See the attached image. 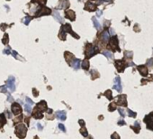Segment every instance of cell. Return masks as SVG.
Returning <instances> with one entry per match:
<instances>
[{
  "instance_id": "obj_1",
  "label": "cell",
  "mask_w": 153,
  "mask_h": 139,
  "mask_svg": "<svg viewBox=\"0 0 153 139\" xmlns=\"http://www.w3.org/2000/svg\"><path fill=\"white\" fill-rule=\"evenodd\" d=\"M100 52V49L97 45H93L92 44H86V51H85V56L86 59H89L92 56L95 55L96 53Z\"/></svg>"
},
{
  "instance_id": "obj_10",
  "label": "cell",
  "mask_w": 153,
  "mask_h": 139,
  "mask_svg": "<svg viewBox=\"0 0 153 139\" xmlns=\"http://www.w3.org/2000/svg\"><path fill=\"white\" fill-rule=\"evenodd\" d=\"M62 27H63L64 31H65L67 34H70L72 36H74V37L76 38V39H79V36L78 35V34H76V33H74L73 31H72L71 29V25H70V24H62Z\"/></svg>"
},
{
  "instance_id": "obj_56",
  "label": "cell",
  "mask_w": 153,
  "mask_h": 139,
  "mask_svg": "<svg viewBox=\"0 0 153 139\" xmlns=\"http://www.w3.org/2000/svg\"><path fill=\"white\" fill-rule=\"evenodd\" d=\"M78 123L81 124V126H85V121H84V120H82V119H80L79 121H78Z\"/></svg>"
},
{
  "instance_id": "obj_31",
  "label": "cell",
  "mask_w": 153,
  "mask_h": 139,
  "mask_svg": "<svg viewBox=\"0 0 153 139\" xmlns=\"http://www.w3.org/2000/svg\"><path fill=\"white\" fill-rule=\"evenodd\" d=\"M103 95L106 96L109 100H112V99H113V94H112V90H110V89H107V90H106Z\"/></svg>"
},
{
  "instance_id": "obj_49",
  "label": "cell",
  "mask_w": 153,
  "mask_h": 139,
  "mask_svg": "<svg viewBox=\"0 0 153 139\" xmlns=\"http://www.w3.org/2000/svg\"><path fill=\"white\" fill-rule=\"evenodd\" d=\"M26 101H27V103L29 104V105H31V106H32L34 104L33 101H32L31 99H29V98H26Z\"/></svg>"
},
{
  "instance_id": "obj_27",
  "label": "cell",
  "mask_w": 153,
  "mask_h": 139,
  "mask_svg": "<svg viewBox=\"0 0 153 139\" xmlns=\"http://www.w3.org/2000/svg\"><path fill=\"white\" fill-rule=\"evenodd\" d=\"M101 53L103 54V55L106 56V58H108V59H110V60L113 59V52H108V51H104V52H102Z\"/></svg>"
},
{
  "instance_id": "obj_29",
  "label": "cell",
  "mask_w": 153,
  "mask_h": 139,
  "mask_svg": "<svg viewBox=\"0 0 153 139\" xmlns=\"http://www.w3.org/2000/svg\"><path fill=\"white\" fill-rule=\"evenodd\" d=\"M100 75H99V72H96V71H95V70H93V71H91V79H97V78H99Z\"/></svg>"
},
{
  "instance_id": "obj_5",
  "label": "cell",
  "mask_w": 153,
  "mask_h": 139,
  "mask_svg": "<svg viewBox=\"0 0 153 139\" xmlns=\"http://www.w3.org/2000/svg\"><path fill=\"white\" fill-rule=\"evenodd\" d=\"M26 132H27V127L23 124H19L16 125L15 127V135H17L19 138H24L26 136Z\"/></svg>"
},
{
  "instance_id": "obj_25",
  "label": "cell",
  "mask_w": 153,
  "mask_h": 139,
  "mask_svg": "<svg viewBox=\"0 0 153 139\" xmlns=\"http://www.w3.org/2000/svg\"><path fill=\"white\" fill-rule=\"evenodd\" d=\"M32 4H37V6H45L47 0H31Z\"/></svg>"
},
{
  "instance_id": "obj_12",
  "label": "cell",
  "mask_w": 153,
  "mask_h": 139,
  "mask_svg": "<svg viewBox=\"0 0 153 139\" xmlns=\"http://www.w3.org/2000/svg\"><path fill=\"white\" fill-rule=\"evenodd\" d=\"M137 70L143 77H147L149 75V70H148V67H146V65H139L137 67Z\"/></svg>"
},
{
  "instance_id": "obj_32",
  "label": "cell",
  "mask_w": 153,
  "mask_h": 139,
  "mask_svg": "<svg viewBox=\"0 0 153 139\" xmlns=\"http://www.w3.org/2000/svg\"><path fill=\"white\" fill-rule=\"evenodd\" d=\"M133 57V53L132 52H128V51H125L124 52V58H127L128 61H131Z\"/></svg>"
},
{
  "instance_id": "obj_18",
  "label": "cell",
  "mask_w": 153,
  "mask_h": 139,
  "mask_svg": "<svg viewBox=\"0 0 153 139\" xmlns=\"http://www.w3.org/2000/svg\"><path fill=\"white\" fill-rule=\"evenodd\" d=\"M65 16L66 17L68 18V19H70V21H75L76 14L72 10H67V11H65Z\"/></svg>"
},
{
  "instance_id": "obj_61",
  "label": "cell",
  "mask_w": 153,
  "mask_h": 139,
  "mask_svg": "<svg viewBox=\"0 0 153 139\" xmlns=\"http://www.w3.org/2000/svg\"><path fill=\"white\" fill-rule=\"evenodd\" d=\"M7 1H9V0H7Z\"/></svg>"
},
{
  "instance_id": "obj_47",
  "label": "cell",
  "mask_w": 153,
  "mask_h": 139,
  "mask_svg": "<svg viewBox=\"0 0 153 139\" xmlns=\"http://www.w3.org/2000/svg\"><path fill=\"white\" fill-rule=\"evenodd\" d=\"M7 27H8V25H7V24H1V25H0V28H1V30H2V31H5V30H6Z\"/></svg>"
},
{
  "instance_id": "obj_20",
  "label": "cell",
  "mask_w": 153,
  "mask_h": 139,
  "mask_svg": "<svg viewBox=\"0 0 153 139\" xmlns=\"http://www.w3.org/2000/svg\"><path fill=\"white\" fill-rule=\"evenodd\" d=\"M56 117H57V118H59L60 120H61V121H64V120H66V118H67V115H66L65 111L56 112Z\"/></svg>"
},
{
  "instance_id": "obj_39",
  "label": "cell",
  "mask_w": 153,
  "mask_h": 139,
  "mask_svg": "<svg viewBox=\"0 0 153 139\" xmlns=\"http://www.w3.org/2000/svg\"><path fill=\"white\" fill-rule=\"evenodd\" d=\"M23 118H24V116H23V114L21 113V114H20V116H19V117H17L15 119H14V124H17V123H19V122H20V121H22V120H23Z\"/></svg>"
},
{
  "instance_id": "obj_7",
  "label": "cell",
  "mask_w": 153,
  "mask_h": 139,
  "mask_svg": "<svg viewBox=\"0 0 153 139\" xmlns=\"http://www.w3.org/2000/svg\"><path fill=\"white\" fill-rule=\"evenodd\" d=\"M14 82H15V79L13 76H10L8 78V79L6 80V86L9 89H10L11 92H14L15 90V85H14Z\"/></svg>"
},
{
  "instance_id": "obj_19",
  "label": "cell",
  "mask_w": 153,
  "mask_h": 139,
  "mask_svg": "<svg viewBox=\"0 0 153 139\" xmlns=\"http://www.w3.org/2000/svg\"><path fill=\"white\" fill-rule=\"evenodd\" d=\"M70 66H71L72 68H74V70L78 71V70H79L80 67H81V61H80L79 59H74V61L71 62Z\"/></svg>"
},
{
  "instance_id": "obj_59",
  "label": "cell",
  "mask_w": 153,
  "mask_h": 139,
  "mask_svg": "<svg viewBox=\"0 0 153 139\" xmlns=\"http://www.w3.org/2000/svg\"><path fill=\"white\" fill-rule=\"evenodd\" d=\"M111 137H112V138H113V137H117V138H119L120 136H119V135H117V134H116V133H114V134H113V135H112Z\"/></svg>"
},
{
  "instance_id": "obj_48",
  "label": "cell",
  "mask_w": 153,
  "mask_h": 139,
  "mask_svg": "<svg viewBox=\"0 0 153 139\" xmlns=\"http://www.w3.org/2000/svg\"><path fill=\"white\" fill-rule=\"evenodd\" d=\"M58 127H59V128L61 129V130H62L63 132H66V128H65V127H64L63 124H59Z\"/></svg>"
},
{
  "instance_id": "obj_8",
  "label": "cell",
  "mask_w": 153,
  "mask_h": 139,
  "mask_svg": "<svg viewBox=\"0 0 153 139\" xmlns=\"http://www.w3.org/2000/svg\"><path fill=\"white\" fill-rule=\"evenodd\" d=\"M11 110H12V113L14 115L17 116V115H20L22 113V107L18 103L14 102V103L12 104V107H11Z\"/></svg>"
},
{
  "instance_id": "obj_42",
  "label": "cell",
  "mask_w": 153,
  "mask_h": 139,
  "mask_svg": "<svg viewBox=\"0 0 153 139\" xmlns=\"http://www.w3.org/2000/svg\"><path fill=\"white\" fill-rule=\"evenodd\" d=\"M118 112H119V114L121 115L122 117H125V110L123 108H118Z\"/></svg>"
},
{
  "instance_id": "obj_62",
  "label": "cell",
  "mask_w": 153,
  "mask_h": 139,
  "mask_svg": "<svg viewBox=\"0 0 153 139\" xmlns=\"http://www.w3.org/2000/svg\"><path fill=\"white\" fill-rule=\"evenodd\" d=\"M94 1H95V0H94Z\"/></svg>"
},
{
  "instance_id": "obj_54",
  "label": "cell",
  "mask_w": 153,
  "mask_h": 139,
  "mask_svg": "<svg viewBox=\"0 0 153 139\" xmlns=\"http://www.w3.org/2000/svg\"><path fill=\"white\" fill-rule=\"evenodd\" d=\"M5 114L7 116L8 118H11V117H12V115H11V113H9L8 111H6V112H5Z\"/></svg>"
},
{
  "instance_id": "obj_13",
  "label": "cell",
  "mask_w": 153,
  "mask_h": 139,
  "mask_svg": "<svg viewBox=\"0 0 153 139\" xmlns=\"http://www.w3.org/2000/svg\"><path fill=\"white\" fill-rule=\"evenodd\" d=\"M97 9V6L92 2H87L85 5V10L88 11V12H94V11H96Z\"/></svg>"
},
{
  "instance_id": "obj_46",
  "label": "cell",
  "mask_w": 153,
  "mask_h": 139,
  "mask_svg": "<svg viewBox=\"0 0 153 139\" xmlns=\"http://www.w3.org/2000/svg\"><path fill=\"white\" fill-rule=\"evenodd\" d=\"M133 30H134V31H135V32L139 33L140 31H141V29H140V26H139V24H135V25H134V27H133Z\"/></svg>"
},
{
  "instance_id": "obj_50",
  "label": "cell",
  "mask_w": 153,
  "mask_h": 139,
  "mask_svg": "<svg viewBox=\"0 0 153 139\" xmlns=\"http://www.w3.org/2000/svg\"><path fill=\"white\" fill-rule=\"evenodd\" d=\"M118 125H119V126H124V125H126V123H125V121H124L123 119H121V120H119V121H118Z\"/></svg>"
},
{
  "instance_id": "obj_9",
  "label": "cell",
  "mask_w": 153,
  "mask_h": 139,
  "mask_svg": "<svg viewBox=\"0 0 153 139\" xmlns=\"http://www.w3.org/2000/svg\"><path fill=\"white\" fill-rule=\"evenodd\" d=\"M116 104H118V105L122 106V107H127L128 103H127V99H126V95L123 94V95H119V96H118Z\"/></svg>"
},
{
  "instance_id": "obj_14",
  "label": "cell",
  "mask_w": 153,
  "mask_h": 139,
  "mask_svg": "<svg viewBox=\"0 0 153 139\" xmlns=\"http://www.w3.org/2000/svg\"><path fill=\"white\" fill-rule=\"evenodd\" d=\"M113 89H116L118 92H122V85H121V79L119 76L114 79V85H113Z\"/></svg>"
},
{
  "instance_id": "obj_11",
  "label": "cell",
  "mask_w": 153,
  "mask_h": 139,
  "mask_svg": "<svg viewBox=\"0 0 153 139\" xmlns=\"http://www.w3.org/2000/svg\"><path fill=\"white\" fill-rule=\"evenodd\" d=\"M35 108H37L38 110L42 111V113H43V112H46L47 111V109H48L47 103H46V101H44V100H42V101H40L37 105H36Z\"/></svg>"
},
{
  "instance_id": "obj_6",
  "label": "cell",
  "mask_w": 153,
  "mask_h": 139,
  "mask_svg": "<svg viewBox=\"0 0 153 139\" xmlns=\"http://www.w3.org/2000/svg\"><path fill=\"white\" fill-rule=\"evenodd\" d=\"M143 122L147 125L146 126L147 129H149V130L153 131V112L149 113V115H146L144 119H143Z\"/></svg>"
},
{
  "instance_id": "obj_26",
  "label": "cell",
  "mask_w": 153,
  "mask_h": 139,
  "mask_svg": "<svg viewBox=\"0 0 153 139\" xmlns=\"http://www.w3.org/2000/svg\"><path fill=\"white\" fill-rule=\"evenodd\" d=\"M81 67L82 69L85 70V71H88V69H89V62H88V59L84 60V62H82Z\"/></svg>"
},
{
  "instance_id": "obj_16",
  "label": "cell",
  "mask_w": 153,
  "mask_h": 139,
  "mask_svg": "<svg viewBox=\"0 0 153 139\" xmlns=\"http://www.w3.org/2000/svg\"><path fill=\"white\" fill-rule=\"evenodd\" d=\"M109 38H110V34L109 33H108V30L106 29L105 31L102 32L101 35H100V39H101L104 43H107L108 41H109Z\"/></svg>"
},
{
  "instance_id": "obj_44",
  "label": "cell",
  "mask_w": 153,
  "mask_h": 139,
  "mask_svg": "<svg viewBox=\"0 0 153 139\" xmlns=\"http://www.w3.org/2000/svg\"><path fill=\"white\" fill-rule=\"evenodd\" d=\"M0 91L2 92V93H7L6 86H2V87H0Z\"/></svg>"
},
{
  "instance_id": "obj_45",
  "label": "cell",
  "mask_w": 153,
  "mask_h": 139,
  "mask_svg": "<svg viewBox=\"0 0 153 139\" xmlns=\"http://www.w3.org/2000/svg\"><path fill=\"white\" fill-rule=\"evenodd\" d=\"M11 53L13 54V56H14V58H16V59H20V57L18 56V53H17V52H16V51H13Z\"/></svg>"
},
{
  "instance_id": "obj_41",
  "label": "cell",
  "mask_w": 153,
  "mask_h": 139,
  "mask_svg": "<svg viewBox=\"0 0 153 139\" xmlns=\"http://www.w3.org/2000/svg\"><path fill=\"white\" fill-rule=\"evenodd\" d=\"M63 8H65V9H68L69 7H70V1L69 0H64L63 1Z\"/></svg>"
},
{
  "instance_id": "obj_58",
  "label": "cell",
  "mask_w": 153,
  "mask_h": 139,
  "mask_svg": "<svg viewBox=\"0 0 153 139\" xmlns=\"http://www.w3.org/2000/svg\"><path fill=\"white\" fill-rule=\"evenodd\" d=\"M37 127H38V129H39V130H42V126H41V124H37Z\"/></svg>"
},
{
  "instance_id": "obj_28",
  "label": "cell",
  "mask_w": 153,
  "mask_h": 139,
  "mask_svg": "<svg viewBox=\"0 0 153 139\" xmlns=\"http://www.w3.org/2000/svg\"><path fill=\"white\" fill-rule=\"evenodd\" d=\"M116 107H117V104L115 103V102H112V103L109 104V106H108V110L111 112L114 111L116 109Z\"/></svg>"
},
{
  "instance_id": "obj_22",
  "label": "cell",
  "mask_w": 153,
  "mask_h": 139,
  "mask_svg": "<svg viewBox=\"0 0 153 139\" xmlns=\"http://www.w3.org/2000/svg\"><path fill=\"white\" fill-rule=\"evenodd\" d=\"M6 124V117L5 116V113L0 114V128H2L4 125Z\"/></svg>"
},
{
  "instance_id": "obj_37",
  "label": "cell",
  "mask_w": 153,
  "mask_h": 139,
  "mask_svg": "<svg viewBox=\"0 0 153 139\" xmlns=\"http://www.w3.org/2000/svg\"><path fill=\"white\" fill-rule=\"evenodd\" d=\"M147 66L149 69H153V58L147 60Z\"/></svg>"
},
{
  "instance_id": "obj_60",
  "label": "cell",
  "mask_w": 153,
  "mask_h": 139,
  "mask_svg": "<svg viewBox=\"0 0 153 139\" xmlns=\"http://www.w3.org/2000/svg\"><path fill=\"white\" fill-rule=\"evenodd\" d=\"M102 15V11H98L97 12V16H100Z\"/></svg>"
},
{
  "instance_id": "obj_24",
  "label": "cell",
  "mask_w": 153,
  "mask_h": 139,
  "mask_svg": "<svg viewBox=\"0 0 153 139\" xmlns=\"http://www.w3.org/2000/svg\"><path fill=\"white\" fill-rule=\"evenodd\" d=\"M131 128L133 129L136 134H138L140 132V130H141V125H140L139 122H135L134 126H131Z\"/></svg>"
},
{
  "instance_id": "obj_2",
  "label": "cell",
  "mask_w": 153,
  "mask_h": 139,
  "mask_svg": "<svg viewBox=\"0 0 153 139\" xmlns=\"http://www.w3.org/2000/svg\"><path fill=\"white\" fill-rule=\"evenodd\" d=\"M114 65H115L116 70H117L118 72H123L126 67L133 66L134 65V63L131 62H126V60L122 59V60H115V62H114Z\"/></svg>"
},
{
  "instance_id": "obj_21",
  "label": "cell",
  "mask_w": 153,
  "mask_h": 139,
  "mask_svg": "<svg viewBox=\"0 0 153 139\" xmlns=\"http://www.w3.org/2000/svg\"><path fill=\"white\" fill-rule=\"evenodd\" d=\"M59 38H60L61 41H65L66 38H67V33L64 31L63 27H60V32H59Z\"/></svg>"
},
{
  "instance_id": "obj_15",
  "label": "cell",
  "mask_w": 153,
  "mask_h": 139,
  "mask_svg": "<svg viewBox=\"0 0 153 139\" xmlns=\"http://www.w3.org/2000/svg\"><path fill=\"white\" fill-rule=\"evenodd\" d=\"M32 116L35 119H42L43 117V113L40 110H38L37 108H34L32 111Z\"/></svg>"
},
{
  "instance_id": "obj_34",
  "label": "cell",
  "mask_w": 153,
  "mask_h": 139,
  "mask_svg": "<svg viewBox=\"0 0 153 139\" xmlns=\"http://www.w3.org/2000/svg\"><path fill=\"white\" fill-rule=\"evenodd\" d=\"M80 133L83 135V136L85 137L88 136V130H87V128L85 127V126H82V127L80 128Z\"/></svg>"
},
{
  "instance_id": "obj_17",
  "label": "cell",
  "mask_w": 153,
  "mask_h": 139,
  "mask_svg": "<svg viewBox=\"0 0 153 139\" xmlns=\"http://www.w3.org/2000/svg\"><path fill=\"white\" fill-rule=\"evenodd\" d=\"M64 56H65L66 62H68V64H70V65L71 64V62L74 61V59H75V56H74V54L70 53V52H65Z\"/></svg>"
},
{
  "instance_id": "obj_30",
  "label": "cell",
  "mask_w": 153,
  "mask_h": 139,
  "mask_svg": "<svg viewBox=\"0 0 153 139\" xmlns=\"http://www.w3.org/2000/svg\"><path fill=\"white\" fill-rule=\"evenodd\" d=\"M92 21H93V23H94V26H95L96 29H97V30H101V25H100L99 22H98L97 20H96V18L93 17V18H92Z\"/></svg>"
},
{
  "instance_id": "obj_43",
  "label": "cell",
  "mask_w": 153,
  "mask_h": 139,
  "mask_svg": "<svg viewBox=\"0 0 153 139\" xmlns=\"http://www.w3.org/2000/svg\"><path fill=\"white\" fill-rule=\"evenodd\" d=\"M3 52H4L5 54H8V55H9V54H11V48L8 46V47H6L5 50H3Z\"/></svg>"
},
{
  "instance_id": "obj_35",
  "label": "cell",
  "mask_w": 153,
  "mask_h": 139,
  "mask_svg": "<svg viewBox=\"0 0 153 139\" xmlns=\"http://www.w3.org/2000/svg\"><path fill=\"white\" fill-rule=\"evenodd\" d=\"M32 19V17H30V16H25V17L23 19V22H24V24H25V25H28V24H30L31 20Z\"/></svg>"
},
{
  "instance_id": "obj_38",
  "label": "cell",
  "mask_w": 153,
  "mask_h": 139,
  "mask_svg": "<svg viewBox=\"0 0 153 139\" xmlns=\"http://www.w3.org/2000/svg\"><path fill=\"white\" fill-rule=\"evenodd\" d=\"M127 113H128V116H129L130 117H136V116H137L136 112L131 111V109H129V108H127Z\"/></svg>"
},
{
  "instance_id": "obj_40",
  "label": "cell",
  "mask_w": 153,
  "mask_h": 139,
  "mask_svg": "<svg viewBox=\"0 0 153 139\" xmlns=\"http://www.w3.org/2000/svg\"><path fill=\"white\" fill-rule=\"evenodd\" d=\"M148 81H153V75H150V79H142V80H141V85H145Z\"/></svg>"
},
{
  "instance_id": "obj_57",
  "label": "cell",
  "mask_w": 153,
  "mask_h": 139,
  "mask_svg": "<svg viewBox=\"0 0 153 139\" xmlns=\"http://www.w3.org/2000/svg\"><path fill=\"white\" fill-rule=\"evenodd\" d=\"M108 27V26H110V22H108V21H106V22H105V27Z\"/></svg>"
},
{
  "instance_id": "obj_33",
  "label": "cell",
  "mask_w": 153,
  "mask_h": 139,
  "mask_svg": "<svg viewBox=\"0 0 153 139\" xmlns=\"http://www.w3.org/2000/svg\"><path fill=\"white\" fill-rule=\"evenodd\" d=\"M8 42H9V36H8L7 34H5L4 36H3V39H2V44H7Z\"/></svg>"
},
{
  "instance_id": "obj_4",
  "label": "cell",
  "mask_w": 153,
  "mask_h": 139,
  "mask_svg": "<svg viewBox=\"0 0 153 139\" xmlns=\"http://www.w3.org/2000/svg\"><path fill=\"white\" fill-rule=\"evenodd\" d=\"M50 14H52V10L50 8L46 7L45 6H38L35 12V17H40V16H47V15Z\"/></svg>"
},
{
  "instance_id": "obj_36",
  "label": "cell",
  "mask_w": 153,
  "mask_h": 139,
  "mask_svg": "<svg viewBox=\"0 0 153 139\" xmlns=\"http://www.w3.org/2000/svg\"><path fill=\"white\" fill-rule=\"evenodd\" d=\"M24 109H25V111L27 112L28 114L32 113V106L29 105V104H25V105H24Z\"/></svg>"
},
{
  "instance_id": "obj_55",
  "label": "cell",
  "mask_w": 153,
  "mask_h": 139,
  "mask_svg": "<svg viewBox=\"0 0 153 139\" xmlns=\"http://www.w3.org/2000/svg\"><path fill=\"white\" fill-rule=\"evenodd\" d=\"M7 100H8V101H9V102H12L13 100H14V99H13V98L11 97L10 95H8V97H7Z\"/></svg>"
},
{
  "instance_id": "obj_51",
  "label": "cell",
  "mask_w": 153,
  "mask_h": 139,
  "mask_svg": "<svg viewBox=\"0 0 153 139\" xmlns=\"http://www.w3.org/2000/svg\"><path fill=\"white\" fill-rule=\"evenodd\" d=\"M25 123H26V125L27 126H29V123H30V117H25Z\"/></svg>"
},
{
  "instance_id": "obj_3",
  "label": "cell",
  "mask_w": 153,
  "mask_h": 139,
  "mask_svg": "<svg viewBox=\"0 0 153 139\" xmlns=\"http://www.w3.org/2000/svg\"><path fill=\"white\" fill-rule=\"evenodd\" d=\"M107 48L111 51H113V52H121V49L119 47V40H118L117 35L112 36L111 38H109V44L107 45Z\"/></svg>"
},
{
  "instance_id": "obj_23",
  "label": "cell",
  "mask_w": 153,
  "mask_h": 139,
  "mask_svg": "<svg viewBox=\"0 0 153 139\" xmlns=\"http://www.w3.org/2000/svg\"><path fill=\"white\" fill-rule=\"evenodd\" d=\"M53 16H54V18H55L56 21H58V22L61 23V24H63L64 23V20L63 18H61V16H60V15L59 14L57 11H55V12H53Z\"/></svg>"
},
{
  "instance_id": "obj_53",
  "label": "cell",
  "mask_w": 153,
  "mask_h": 139,
  "mask_svg": "<svg viewBox=\"0 0 153 139\" xmlns=\"http://www.w3.org/2000/svg\"><path fill=\"white\" fill-rule=\"evenodd\" d=\"M108 33H109V34H111V35H114V31H113V29H109L108 30Z\"/></svg>"
},
{
  "instance_id": "obj_52",
  "label": "cell",
  "mask_w": 153,
  "mask_h": 139,
  "mask_svg": "<svg viewBox=\"0 0 153 139\" xmlns=\"http://www.w3.org/2000/svg\"><path fill=\"white\" fill-rule=\"evenodd\" d=\"M32 93H33V96H34V97H38V95H39V92L36 91V89H32Z\"/></svg>"
}]
</instances>
